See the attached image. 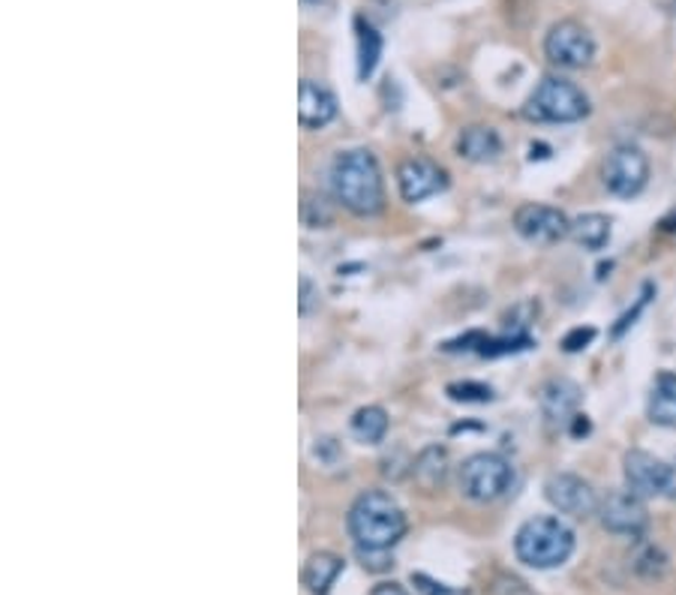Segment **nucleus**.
<instances>
[{"label": "nucleus", "mask_w": 676, "mask_h": 595, "mask_svg": "<svg viewBox=\"0 0 676 595\" xmlns=\"http://www.w3.org/2000/svg\"><path fill=\"white\" fill-rule=\"evenodd\" d=\"M545 496L559 515L575 517V520H589L601 508V499L592 490V485L580 476H571V472H557V476L547 478Z\"/></svg>", "instance_id": "obj_9"}, {"label": "nucleus", "mask_w": 676, "mask_h": 595, "mask_svg": "<svg viewBox=\"0 0 676 595\" xmlns=\"http://www.w3.org/2000/svg\"><path fill=\"white\" fill-rule=\"evenodd\" d=\"M515 485V467L502 455L481 451L463 460L460 467V490L472 503H497Z\"/></svg>", "instance_id": "obj_5"}, {"label": "nucleus", "mask_w": 676, "mask_h": 595, "mask_svg": "<svg viewBox=\"0 0 676 595\" xmlns=\"http://www.w3.org/2000/svg\"><path fill=\"white\" fill-rule=\"evenodd\" d=\"M605 187L619 198H635L644 193L649 181V159L640 148L623 145V148L610 150L601 169Z\"/></svg>", "instance_id": "obj_7"}, {"label": "nucleus", "mask_w": 676, "mask_h": 595, "mask_svg": "<svg viewBox=\"0 0 676 595\" xmlns=\"http://www.w3.org/2000/svg\"><path fill=\"white\" fill-rule=\"evenodd\" d=\"M398 187L400 196L415 205V202H424V198L442 193L448 187V175L433 159L415 157L406 159L398 169Z\"/></svg>", "instance_id": "obj_12"}, {"label": "nucleus", "mask_w": 676, "mask_h": 595, "mask_svg": "<svg viewBox=\"0 0 676 595\" xmlns=\"http://www.w3.org/2000/svg\"><path fill=\"white\" fill-rule=\"evenodd\" d=\"M458 150L472 163H490V159L499 157V150H502V142H499L497 129L493 127H467L460 133L458 139Z\"/></svg>", "instance_id": "obj_17"}, {"label": "nucleus", "mask_w": 676, "mask_h": 595, "mask_svg": "<svg viewBox=\"0 0 676 595\" xmlns=\"http://www.w3.org/2000/svg\"><path fill=\"white\" fill-rule=\"evenodd\" d=\"M649 295H653V283H647V286H644V295L637 298V304L631 310H628L626 316L619 319L617 325H614V331H610V334H614V338H623V334H626L628 328L635 325L637 322V316H640V313H644V308H647L649 304Z\"/></svg>", "instance_id": "obj_24"}, {"label": "nucleus", "mask_w": 676, "mask_h": 595, "mask_svg": "<svg viewBox=\"0 0 676 595\" xmlns=\"http://www.w3.org/2000/svg\"><path fill=\"white\" fill-rule=\"evenodd\" d=\"M409 472H412V478H415L424 490H437L448 476V451L442 446L424 448V451L412 460Z\"/></svg>", "instance_id": "obj_19"}, {"label": "nucleus", "mask_w": 676, "mask_h": 595, "mask_svg": "<svg viewBox=\"0 0 676 595\" xmlns=\"http://www.w3.org/2000/svg\"><path fill=\"white\" fill-rule=\"evenodd\" d=\"M515 228H518L520 238H527L529 244L550 247V244H559L562 238H568L571 220L553 205L529 202V205H520L518 214H515Z\"/></svg>", "instance_id": "obj_10"}, {"label": "nucleus", "mask_w": 676, "mask_h": 595, "mask_svg": "<svg viewBox=\"0 0 676 595\" xmlns=\"http://www.w3.org/2000/svg\"><path fill=\"white\" fill-rule=\"evenodd\" d=\"M545 58L559 70H587L596 60V40L580 21L562 19L547 30Z\"/></svg>", "instance_id": "obj_6"}, {"label": "nucleus", "mask_w": 676, "mask_h": 595, "mask_svg": "<svg viewBox=\"0 0 676 595\" xmlns=\"http://www.w3.org/2000/svg\"><path fill=\"white\" fill-rule=\"evenodd\" d=\"M370 595H409V593L400 584H379L373 586V593Z\"/></svg>", "instance_id": "obj_28"}, {"label": "nucleus", "mask_w": 676, "mask_h": 595, "mask_svg": "<svg viewBox=\"0 0 676 595\" xmlns=\"http://www.w3.org/2000/svg\"><path fill=\"white\" fill-rule=\"evenodd\" d=\"M647 416L658 427H676V373L662 370L653 382L647 400Z\"/></svg>", "instance_id": "obj_15"}, {"label": "nucleus", "mask_w": 676, "mask_h": 595, "mask_svg": "<svg viewBox=\"0 0 676 595\" xmlns=\"http://www.w3.org/2000/svg\"><path fill=\"white\" fill-rule=\"evenodd\" d=\"M355 40H359V79H370L382 58V33L370 21H355Z\"/></svg>", "instance_id": "obj_21"}, {"label": "nucleus", "mask_w": 676, "mask_h": 595, "mask_svg": "<svg viewBox=\"0 0 676 595\" xmlns=\"http://www.w3.org/2000/svg\"><path fill=\"white\" fill-rule=\"evenodd\" d=\"M589 97L575 81L562 76H545L538 88L529 94L523 115L538 124H577L589 115Z\"/></svg>", "instance_id": "obj_4"}, {"label": "nucleus", "mask_w": 676, "mask_h": 595, "mask_svg": "<svg viewBox=\"0 0 676 595\" xmlns=\"http://www.w3.org/2000/svg\"><path fill=\"white\" fill-rule=\"evenodd\" d=\"M412 584H415L424 595H467V593H458V589H451V586H445V584L430 581L428 575H412Z\"/></svg>", "instance_id": "obj_26"}, {"label": "nucleus", "mask_w": 676, "mask_h": 595, "mask_svg": "<svg viewBox=\"0 0 676 595\" xmlns=\"http://www.w3.org/2000/svg\"><path fill=\"white\" fill-rule=\"evenodd\" d=\"M571 421H575V427H571V433H575V437H584V433H589L587 416H580V412H577V416L571 418Z\"/></svg>", "instance_id": "obj_29"}, {"label": "nucleus", "mask_w": 676, "mask_h": 595, "mask_svg": "<svg viewBox=\"0 0 676 595\" xmlns=\"http://www.w3.org/2000/svg\"><path fill=\"white\" fill-rule=\"evenodd\" d=\"M598 515H601V524H605L607 533H614V536H644L649 526V515L647 506H644V499L631 490H614V494H607L601 499V508H598Z\"/></svg>", "instance_id": "obj_11"}, {"label": "nucleus", "mask_w": 676, "mask_h": 595, "mask_svg": "<svg viewBox=\"0 0 676 595\" xmlns=\"http://www.w3.org/2000/svg\"><path fill=\"white\" fill-rule=\"evenodd\" d=\"M670 476H674V464L658 460L644 448H631L623 457V478L631 494L640 499H653V496H667L670 490Z\"/></svg>", "instance_id": "obj_8"}, {"label": "nucleus", "mask_w": 676, "mask_h": 595, "mask_svg": "<svg viewBox=\"0 0 676 595\" xmlns=\"http://www.w3.org/2000/svg\"><path fill=\"white\" fill-rule=\"evenodd\" d=\"M343 559L337 554H329V550H319L307 559L304 566V586H307L313 595H325L331 586L337 584V577L343 575Z\"/></svg>", "instance_id": "obj_16"}, {"label": "nucleus", "mask_w": 676, "mask_h": 595, "mask_svg": "<svg viewBox=\"0 0 676 595\" xmlns=\"http://www.w3.org/2000/svg\"><path fill=\"white\" fill-rule=\"evenodd\" d=\"M316 301H319V289L310 283V277H301V301H298L301 316H307Z\"/></svg>", "instance_id": "obj_27"}, {"label": "nucleus", "mask_w": 676, "mask_h": 595, "mask_svg": "<svg viewBox=\"0 0 676 595\" xmlns=\"http://www.w3.org/2000/svg\"><path fill=\"white\" fill-rule=\"evenodd\" d=\"M592 340H596V328H575V331H568L566 338H562V349H566V352H580V349H587Z\"/></svg>", "instance_id": "obj_25"}, {"label": "nucleus", "mask_w": 676, "mask_h": 595, "mask_svg": "<svg viewBox=\"0 0 676 595\" xmlns=\"http://www.w3.org/2000/svg\"><path fill=\"white\" fill-rule=\"evenodd\" d=\"M635 568H637V572H640V575L656 577V575H662V572H665V568H667V556L662 554L658 547L647 545V547H644V550H640V556H637Z\"/></svg>", "instance_id": "obj_23"}, {"label": "nucleus", "mask_w": 676, "mask_h": 595, "mask_svg": "<svg viewBox=\"0 0 676 595\" xmlns=\"http://www.w3.org/2000/svg\"><path fill=\"white\" fill-rule=\"evenodd\" d=\"M331 193L355 217H373L385 208V181L379 159L368 148L343 150L334 157L329 172Z\"/></svg>", "instance_id": "obj_1"}, {"label": "nucleus", "mask_w": 676, "mask_h": 595, "mask_svg": "<svg viewBox=\"0 0 676 595\" xmlns=\"http://www.w3.org/2000/svg\"><path fill=\"white\" fill-rule=\"evenodd\" d=\"M515 554L523 566L538 568V572L559 568L575 554V533L559 517H529L515 536Z\"/></svg>", "instance_id": "obj_3"}, {"label": "nucleus", "mask_w": 676, "mask_h": 595, "mask_svg": "<svg viewBox=\"0 0 676 595\" xmlns=\"http://www.w3.org/2000/svg\"><path fill=\"white\" fill-rule=\"evenodd\" d=\"M538 403H541V416L550 427H559L571 421L577 416V407H580V388L571 379H550L541 394H538Z\"/></svg>", "instance_id": "obj_14"}, {"label": "nucleus", "mask_w": 676, "mask_h": 595, "mask_svg": "<svg viewBox=\"0 0 676 595\" xmlns=\"http://www.w3.org/2000/svg\"><path fill=\"white\" fill-rule=\"evenodd\" d=\"M337 118V97L334 90H329L319 81L304 79L298 88V120L301 127L319 129L329 127L331 120Z\"/></svg>", "instance_id": "obj_13"}, {"label": "nucleus", "mask_w": 676, "mask_h": 595, "mask_svg": "<svg viewBox=\"0 0 676 595\" xmlns=\"http://www.w3.org/2000/svg\"><path fill=\"white\" fill-rule=\"evenodd\" d=\"M610 232H614V228H610V217H605V214H580L577 220H571L568 238L575 241L577 247L598 253V250L607 247Z\"/></svg>", "instance_id": "obj_18"}, {"label": "nucleus", "mask_w": 676, "mask_h": 595, "mask_svg": "<svg viewBox=\"0 0 676 595\" xmlns=\"http://www.w3.org/2000/svg\"><path fill=\"white\" fill-rule=\"evenodd\" d=\"M349 536L359 554H391L406 536V515L385 490H364L349 508Z\"/></svg>", "instance_id": "obj_2"}, {"label": "nucleus", "mask_w": 676, "mask_h": 595, "mask_svg": "<svg viewBox=\"0 0 676 595\" xmlns=\"http://www.w3.org/2000/svg\"><path fill=\"white\" fill-rule=\"evenodd\" d=\"M445 391L454 403H490V400H493V388L484 386V382H472V379H467V382H451Z\"/></svg>", "instance_id": "obj_22"}, {"label": "nucleus", "mask_w": 676, "mask_h": 595, "mask_svg": "<svg viewBox=\"0 0 676 595\" xmlns=\"http://www.w3.org/2000/svg\"><path fill=\"white\" fill-rule=\"evenodd\" d=\"M352 437L364 442V446H376L389 437V412L382 407H361L352 416Z\"/></svg>", "instance_id": "obj_20"}]
</instances>
